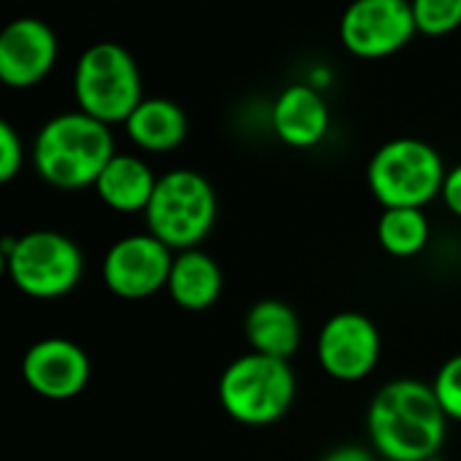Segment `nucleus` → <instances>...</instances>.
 <instances>
[{"label":"nucleus","mask_w":461,"mask_h":461,"mask_svg":"<svg viewBox=\"0 0 461 461\" xmlns=\"http://www.w3.org/2000/svg\"><path fill=\"white\" fill-rule=\"evenodd\" d=\"M176 254L154 235H124L103 257V284L122 300H146L167 289Z\"/></svg>","instance_id":"obj_9"},{"label":"nucleus","mask_w":461,"mask_h":461,"mask_svg":"<svg viewBox=\"0 0 461 461\" xmlns=\"http://www.w3.org/2000/svg\"><path fill=\"white\" fill-rule=\"evenodd\" d=\"M448 416L429 384L397 378L367 408V435L386 461H435L446 443Z\"/></svg>","instance_id":"obj_1"},{"label":"nucleus","mask_w":461,"mask_h":461,"mask_svg":"<svg viewBox=\"0 0 461 461\" xmlns=\"http://www.w3.org/2000/svg\"><path fill=\"white\" fill-rule=\"evenodd\" d=\"M416 30L424 35H448L461 27V0H413Z\"/></svg>","instance_id":"obj_19"},{"label":"nucleus","mask_w":461,"mask_h":461,"mask_svg":"<svg viewBox=\"0 0 461 461\" xmlns=\"http://www.w3.org/2000/svg\"><path fill=\"white\" fill-rule=\"evenodd\" d=\"M316 359L321 370L343 384L367 378L381 359V332L375 321L359 311H340L319 332Z\"/></svg>","instance_id":"obj_10"},{"label":"nucleus","mask_w":461,"mask_h":461,"mask_svg":"<svg viewBox=\"0 0 461 461\" xmlns=\"http://www.w3.org/2000/svg\"><path fill=\"white\" fill-rule=\"evenodd\" d=\"M24 165V143L11 122H0V181L8 184Z\"/></svg>","instance_id":"obj_21"},{"label":"nucleus","mask_w":461,"mask_h":461,"mask_svg":"<svg viewBox=\"0 0 461 461\" xmlns=\"http://www.w3.org/2000/svg\"><path fill=\"white\" fill-rule=\"evenodd\" d=\"M416 32L413 5L405 0H359L340 19V43L362 59L397 54Z\"/></svg>","instance_id":"obj_8"},{"label":"nucleus","mask_w":461,"mask_h":461,"mask_svg":"<svg viewBox=\"0 0 461 461\" xmlns=\"http://www.w3.org/2000/svg\"><path fill=\"white\" fill-rule=\"evenodd\" d=\"M432 227L421 208H386L378 219L375 238L381 249L392 257L408 259L424 251Z\"/></svg>","instance_id":"obj_18"},{"label":"nucleus","mask_w":461,"mask_h":461,"mask_svg":"<svg viewBox=\"0 0 461 461\" xmlns=\"http://www.w3.org/2000/svg\"><path fill=\"white\" fill-rule=\"evenodd\" d=\"M446 165L438 149L419 138H394L367 162V186L386 208H421L440 197Z\"/></svg>","instance_id":"obj_7"},{"label":"nucleus","mask_w":461,"mask_h":461,"mask_svg":"<svg viewBox=\"0 0 461 461\" xmlns=\"http://www.w3.org/2000/svg\"><path fill=\"white\" fill-rule=\"evenodd\" d=\"M116 154L111 127L81 111H65L43 122L30 151L35 173L57 189L95 186Z\"/></svg>","instance_id":"obj_2"},{"label":"nucleus","mask_w":461,"mask_h":461,"mask_svg":"<svg viewBox=\"0 0 461 461\" xmlns=\"http://www.w3.org/2000/svg\"><path fill=\"white\" fill-rule=\"evenodd\" d=\"M432 392L443 408V413L448 416V421H461V354L451 357L435 375L432 381Z\"/></svg>","instance_id":"obj_20"},{"label":"nucleus","mask_w":461,"mask_h":461,"mask_svg":"<svg viewBox=\"0 0 461 461\" xmlns=\"http://www.w3.org/2000/svg\"><path fill=\"white\" fill-rule=\"evenodd\" d=\"M11 284L35 300L70 294L84 276V254L73 238L57 230H32L22 238H3L0 246Z\"/></svg>","instance_id":"obj_5"},{"label":"nucleus","mask_w":461,"mask_h":461,"mask_svg":"<svg viewBox=\"0 0 461 461\" xmlns=\"http://www.w3.org/2000/svg\"><path fill=\"white\" fill-rule=\"evenodd\" d=\"M440 197H443L446 208H448L454 216H459L461 219V165L451 167V170L446 173V181H443V192H440Z\"/></svg>","instance_id":"obj_22"},{"label":"nucleus","mask_w":461,"mask_h":461,"mask_svg":"<svg viewBox=\"0 0 461 461\" xmlns=\"http://www.w3.org/2000/svg\"><path fill=\"white\" fill-rule=\"evenodd\" d=\"M189 130L186 113L178 103L167 97H143V103L124 122L127 138L151 154L173 151L184 143Z\"/></svg>","instance_id":"obj_17"},{"label":"nucleus","mask_w":461,"mask_h":461,"mask_svg":"<svg viewBox=\"0 0 461 461\" xmlns=\"http://www.w3.org/2000/svg\"><path fill=\"white\" fill-rule=\"evenodd\" d=\"M297 394V381L284 359L243 354L232 359L219 378V402L224 413L243 427H270L281 421Z\"/></svg>","instance_id":"obj_6"},{"label":"nucleus","mask_w":461,"mask_h":461,"mask_svg":"<svg viewBox=\"0 0 461 461\" xmlns=\"http://www.w3.org/2000/svg\"><path fill=\"white\" fill-rule=\"evenodd\" d=\"M92 362L86 351L68 338H43L22 357V378L27 389L43 400L65 402L89 386Z\"/></svg>","instance_id":"obj_11"},{"label":"nucleus","mask_w":461,"mask_h":461,"mask_svg":"<svg viewBox=\"0 0 461 461\" xmlns=\"http://www.w3.org/2000/svg\"><path fill=\"white\" fill-rule=\"evenodd\" d=\"M243 332L254 354L284 362H289V357L300 348L303 340V324L294 308L281 300L254 303L246 313Z\"/></svg>","instance_id":"obj_15"},{"label":"nucleus","mask_w":461,"mask_h":461,"mask_svg":"<svg viewBox=\"0 0 461 461\" xmlns=\"http://www.w3.org/2000/svg\"><path fill=\"white\" fill-rule=\"evenodd\" d=\"M159 176L151 165L135 154H116L100 178L95 181V194L103 205L116 213H146Z\"/></svg>","instance_id":"obj_14"},{"label":"nucleus","mask_w":461,"mask_h":461,"mask_svg":"<svg viewBox=\"0 0 461 461\" xmlns=\"http://www.w3.org/2000/svg\"><path fill=\"white\" fill-rule=\"evenodd\" d=\"M219 213L216 189L211 181L189 167L159 176L151 203L143 213L149 235L165 243L173 254L200 249L211 235Z\"/></svg>","instance_id":"obj_4"},{"label":"nucleus","mask_w":461,"mask_h":461,"mask_svg":"<svg viewBox=\"0 0 461 461\" xmlns=\"http://www.w3.org/2000/svg\"><path fill=\"white\" fill-rule=\"evenodd\" d=\"M321 461H375L373 454L362 446H340V448H332Z\"/></svg>","instance_id":"obj_23"},{"label":"nucleus","mask_w":461,"mask_h":461,"mask_svg":"<svg viewBox=\"0 0 461 461\" xmlns=\"http://www.w3.org/2000/svg\"><path fill=\"white\" fill-rule=\"evenodd\" d=\"M273 132L292 149H313L330 132V105L319 86L292 84L273 103Z\"/></svg>","instance_id":"obj_13"},{"label":"nucleus","mask_w":461,"mask_h":461,"mask_svg":"<svg viewBox=\"0 0 461 461\" xmlns=\"http://www.w3.org/2000/svg\"><path fill=\"white\" fill-rule=\"evenodd\" d=\"M57 35L35 16H19L0 30V81L11 89L41 84L57 62Z\"/></svg>","instance_id":"obj_12"},{"label":"nucleus","mask_w":461,"mask_h":461,"mask_svg":"<svg viewBox=\"0 0 461 461\" xmlns=\"http://www.w3.org/2000/svg\"><path fill=\"white\" fill-rule=\"evenodd\" d=\"M221 289H224V276L211 254H205L203 249L176 254L167 281V294L178 308L192 313L208 311L219 303Z\"/></svg>","instance_id":"obj_16"},{"label":"nucleus","mask_w":461,"mask_h":461,"mask_svg":"<svg viewBox=\"0 0 461 461\" xmlns=\"http://www.w3.org/2000/svg\"><path fill=\"white\" fill-rule=\"evenodd\" d=\"M76 111L103 122L124 124L143 103V81L135 57L113 41L86 46L73 68Z\"/></svg>","instance_id":"obj_3"}]
</instances>
